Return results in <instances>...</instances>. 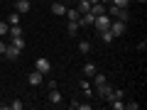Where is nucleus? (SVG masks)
<instances>
[{
  "label": "nucleus",
  "instance_id": "nucleus-19",
  "mask_svg": "<svg viewBox=\"0 0 147 110\" xmlns=\"http://www.w3.org/2000/svg\"><path fill=\"white\" fill-rule=\"evenodd\" d=\"M66 32H69V34H76V32H79V22H69V25H66Z\"/></svg>",
  "mask_w": 147,
  "mask_h": 110
},
{
  "label": "nucleus",
  "instance_id": "nucleus-26",
  "mask_svg": "<svg viewBox=\"0 0 147 110\" xmlns=\"http://www.w3.org/2000/svg\"><path fill=\"white\" fill-rule=\"evenodd\" d=\"M81 88H84V93L91 95V86H88V81H84V83H81Z\"/></svg>",
  "mask_w": 147,
  "mask_h": 110
},
{
  "label": "nucleus",
  "instance_id": "nucleus-24",
  "mask_svg": "<svg viewBox=\"0 0 147 110\" xmlns=\"http://www.w3.org/2000/svg\"><path fill=\"white\" fill-rule=\"evenodd\" d=\"M7 30H10V25H5V22H0V37H5Z\"/></svg>",
  "mask_w": 147,
  "mask_h": 110
},
{
  "label": "nucleus",
  "instance_id": "nucleus-18",
  "mask_svg": "<svg viewBox=\"0 0 147 110\" xmlns=\"http://www.w3.org/2000/svg\"><path fill=\"white\" fill-rule=\"evenodd\" d=\"M10 44H15V47L20 49V52L25 49V39H22V37H12V39H10Z\"/></svg>",
  "mask_w": 147,
  "mask_h": 110
},
{
  "label": "nucleus",
  "instance_id": "nucleus-8",
  "mask_svg": "<svg viewBox=\"0 0 147 110\" xmlns=\"http://www.w3.org/2000/svg\"><path fill=\"white\" fill-rule=\"evenodd\" d=\"M30 0H17L15 3V12H20V15H27V12H30Z\"/></svg>",
  "mask_w": 147,
  "mask_h": 110
},
{
  "label": "nucleus",
  "instance_id": "nucleus-25",
  "mask_svg": "<svg viewBox=\"0 0 147 110\" xmlns=\"http://www.w3.org/2000/svg\"><path fill=\"white\" fill-rule=\"evenodd\" d=\"M145 49H147V42H145V39H142V42H140V44H137V52H140V54H142V52H145Z\"/></svg>",
  "mask_w": 147,
  "mask_h": 110
},
{
  "label": "nucleus",
  "instance_id": "nucleus-12",
  "mask_svg": "<svg viewBox=\"0 0 147 110\" xmlns=\"http://www.w3.org/2000/svg\"><path fill=\"white\" fill-rule=\"evenodd\" d=\"M96 71H98V68H96V64H84V76H86V78H91Z\"/></svg>",
  "mask_w": 147,
  "mask_h": 110
},
{
  "label": "nucleus",
  "instance_id": "nucleus-4",
  "mask_svg": "<svg viewBox=\"0 0 147 110\" xmlns=\"http://www.w3.org/2000/svg\"><path fill=\"white\" fill-rule=\"evenodd\" d=\"M34 71H39V73H49L52 71V64H49V59H37L34 61Z\"/></svg>",
  "mask_w": 147,
  "mask_h": 110
},
{
  "label": "nucleus",
  "instance_id": "nucleus-15",
  "mask_svg": "<svg viewBox=\"0 0 147 110\" xmlns=\"http://www.w3.org/2000/svg\"><path fill=\"white\" fill-rule=\"evenodd\" d=\"M66 17H69V22H79V17H81V12L74 7V10H66Z\"/></svg>",
  "mask_w": 147,
  "mask_h": 110
},
{
  "label": "nucleus",
  "instance_id": "nucleus-10",
  "mask_svg": "<svg viewBox=\"0 0 147 110\" xmlns=\"http://www.w3.org/2000/svg\"><path fill=\"white\" fill-rule=\"evenodd\" d=\"M88 12H91V15H96V17H98V15H103V12H105V5H103V3H93Z\"/></svg>",
  "mask_w": 147,
  "mask_h": 110
},
{
  "label": "nucleus",
  "instance_id": "nucleus-27",
  "mask_svg": "<svg viewBox=\"0 0 147 110\" xmlns=\"http://www.w3.org/2000/svg\"><path fill=\"white\" fill-rule=\"evenodd\" d=\"M79 110H91V103H79Z\"/></svg>",
  "mask_w": 147,
  "mask_h": 110
},
{
  "label": "nucleus",
  "instance_id": "nucleus-7",
  "mask_svg": "<svg viewBox=\"0 0 147 110\" xmlns=\"http://www.w3.org/2000/svg\"><path fill=\"white\" fill-rule=\"evenodd\" d=\"M110 32H113V37H120L123 32H125V22L123 20H113L110 22Z\"/></svg>",
  "mask_w": 147,
  "mask_h": 110
},
{
  "label": "nucleus",
  "instance_id": "nucleus-3",
  "mask_svg": "<svg viewBox=\"0 0 147 110\" xmlns=\"http://www.w3.org/2000/svg\"><path fill=\"white\" fill-rule=\"evenodd\" d=\"M96 93H98L100 98H105V100H110V98H113V86H110L108 81H105V83H100L98 88H96Z\"/></svg>",
  "mask_w": 147,
  "mask_h": 110
},
{
  "label": "nucleus",
  "instance_id": "nucleus-9",
  "mask_svg": "<svg viewBox=\"0 0 147 110\" xmlns=\"http://www.w3.org/2000/svg\"><path fill=\"white\" fill-rule=\"evenodd\" d=\"M52 12H54L57 17L66 15V5H64V3H54V5H52Z\"/></svg>",
  "mask_w": 147,
  "mask_h": 110
},
{
  "label": "nucleus",
  "instance_id": "nucleus-23",
  "mask_svg": "<svg viewBox=\"0 0 147 110\" xmlns=\"http://www.w3.org/2000/svg\"><path fill=\"white\" fill-rule=\"evenodd\" d=\"M110 5H118V7H127L130 0H110Z\"/></svg>",
  "mask_w": 147,
  "mask_h": 110
},
{
  "label": "nucleus",
  "instance_id": "nucleus-21",
  "mask_svg": "<svg viewBox=\"0 0 147 110\" xmlns=\"http://www.w3.org/2000/svg\"><path fill=\"white\" fill-rule=\"evenodd\" d=\"M110 105H113L115 110H123V108H125V103H123V98H115V100H110Z\"/></svg>",
  "mask_w": 147,
  "mask_h": 110
},
{
  "label": "nucleus",
  "instance_id": "nucleus-14",
  "mask_svg": "<svg viewBox=\"0 0 147 110\" xmlns=\"http://www.w3.org/2000/svg\"><path fill=\"white\" fill-rule=\"evenodd\" d=\"M76 10H79L81 15H86V12L91 10V3H88V0H79V7H76Z\"/></svg>",
  "mask_w": 147,
  "mask_h": 110
},
{
  "label": "nucleus",
  "instance_id": "nucleus-1",
  "mask_svg": "<svg viewBox=\"0 0 147 110\" xmlns=\"http://www.w3.org/2000/svg\"><path fill=\"white\" fill-rule=\"evenodd\" d=\"M105 15H108L110 20H123V22L130 20V12H127V7H118V5L105 7Z\"/></svg>",
  "mask_w": 147,
  "mask_h": 110
},
{
  "label": "nucleus",
  "instance_id": "nucleus-2",
  "mask_svg": "<svg viewBox=\"0 0 147 110\" xmlns=\"http://www.w3.org/2000/svg\"><path fill=\"white\" fill-rule=\"evenodd\" d=\"M110 22H113V20H110V17L103 12V15H98V17L93 20V27H96L98 32H105V30H110Z\"/></svg>",
  "mask_w": 147,
  "mask_h": 110
},
{
  "label": "nucleus",
  "instance_id": "nucleus-5",
  "mask_svg": "<svg viewBox=\"0 0 147 110\" xmlns=\"http://www.w3.org/2000/svg\"><path fill=\"white\" fill-rule=\"evenodd\" d=\"M5 59H10V61H15V59H20V49L15 47V44H5V54H3Z\"/></svg>",
  "mask_w": 147,
  "mask_h": 110
},
{
  "label": "nucleus",
  "instance_id": "nucleus-13",
  "mask_svg": "<svg viewBox=\"0 0 147 110\" xmlns=\"http://www.w3.org/2000/svg\"><path fill=\"white\" fill-rule=\"evenodd\" d=\"M7 34H10V39H12V37H22V27H20V25H10Z\"/></svg>",
  "mask_w": 147,
  "mask_h": 110
},
{
  "label": "nucleus",
  "instance_id": "nucleus-22",
  "mask_svg": "<svg viewBox=\"0 0 147 110\" xmlns=\"http://www.w3.org/2000/svg\"><path fill=\"white\" fill-rule=\"evenodd\" d=\"M7 108H12V110H22V108H25V103H22V100H12Z\"/></svg>",
  "mask_w": 147,
  "mask_h": 110
},
{
  "label": "nucleus",
  "instance_id": "nucleus-20",
  "mask_svg": "<svg viewBox=\"0 0 147 110\" xmlns=\"http://www.w3.org/2000/svg\"><path fill=\"white\" fill-rule=\"evenodd\" d=\"M7 25H20V12H12V15L7 17Z\"/></svg>",
  "mask_w": 147,
  "mask_h": 110
},
{
  "label": "nucleus",
  "instance_id": "nucleus-11",
  "mask_svg": "<svg viewBox=\"0 0 147 110\" xmlns=\"http://www.w3.org/2000/svg\"><path fill=\"white\" fill-rule=\"evenodd\" d=\"M61 93H59V91L57 88H52V91H49V103H54V105H59V103H61Z\"/></svg>",
  "mask_w": 147,
  "mask_h": 110
},
{
  "label": "nucleus",
  "instance_id": "nucleus-6",
  "mask_svg": "<svg viewBox=\"0 0 147 110\" xmlns=\"http://www.w3.org/2000/svg\"><path fill=\"white\" fill-rule=\"evenodd\" d=\"M27 83H30V86H42V83H44V73L32 71L30 76H27Z\"/></svg>",
  "mask_w": 147,
  "mask_h": 110
},
{
  "label": "nucleus",
  "instance_id": "nucleus-29",
  "mask_svg": "<svg viewBox=\"0 0 147 110\" xmlns=\"http://www.w3.org/2000/svg\"><path fill=\"white\" fill-rule=\"evenodd\" d=\"M137 3H142V5H145V3H147V0H137Z\"/></svg>",
  "mask_w": 147,
  "mask_h": 110
},
{
  "label": "nucleus",
  "instance_id": "nucleus-17",
  "mask_svg": "<svg viewBox=\"0 0 147 110\" xmlns=\"http://www.w3.org/2000/svg\"><path fill=\"white\" fill-rule=\"evenodd\" d=\"M79 52H81V54H88V52H91V42L81 39V42H79Z\"/></svg>",
  "mask_w": 147,
  "mask_h": 110
},
{
  "label": "nucleus",
  "instance_id": "nucleus-28",
  "mask_svg": "<svg viewBox=\"0 0 147 110\" xmlns=\"http://www.w3.org/2000/svg\"><path fill=\"white\" fill-rule=\"evenodd\" d=\"M3 54H5V42L0 39V56H3Z\"/></svg>",
  "mask_w": 147,
  "mask_h": 110
},
{
  "label": "nucleus",
  "instance_id": "nucleus-16",
  "mask_svg": "<svg viewBox=\"0 0 147 110\" xmlns=\"http://www.w3.org/2000/svg\"><path fill=\"white\" fill-rule=\"evenodd\" d=\"M98 34H100V39H103L105 44H110V42H113V39H115V37H113V32H110V30H105V32H98Z\"/></svg>",
  "mask_w": 147,
  "mask_h": 110
}]
</instances>
